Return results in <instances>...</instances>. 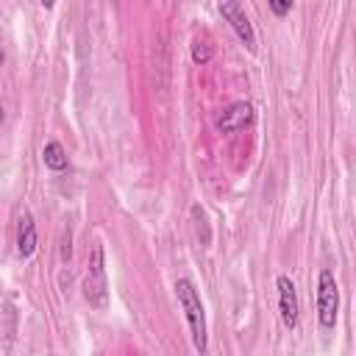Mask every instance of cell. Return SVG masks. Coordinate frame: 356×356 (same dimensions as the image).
<instances>
[{"label": "cell", "instance_id": "6da1fadb", "mask_svg": "<svg viewBox=\"0 0 356 356\" xmlns=\"http://www.w3.org/2000/svg\"><path fill=\"white\" fill-rule=\"evenodd\" d=\"M175 298H178V303H181V309H184L186 323H189L192 345H195V350L203 356V353H206V339H209V334H206L203 303H200V295H197L195 284H192L189 278H178V281H175Z\"/></svg>", "mask_w": 356, "mask_h": 356}, {"label": "cell", "instance_id": "7a4b0ae2", "mask_svg": "<svg viewBox=\"0 0 356 356\" xmlns=\"http://www.w3.org/2000/svg\"><path fill=\"white\" fill-rule=\"evenodd\" d=\"M83 298L95 309L108 306V278H106V253L103 245H95L89 253L86 264V278H83Z\"/></svg>", "mask_w": 356, "mask_h": 356}, {"label": "cell", "instance_id": "3957f363", "mask_svg": "<svg viewBox=\"0 0 356 356\" xmlns=\"http://www.w3.org/2000/svg\"><path fill=\"white\" fill-rule=\"evenodd\" d=\"M337 312H339V289H337L334 273L325 267L317 275V320H320V325L334 328Z\"/></svg>", "mask_w": 356, "mask_h": 356}, {"label": "cell", "instance_id": "277c9868", "mask_svg": "<svg viewBox=\"0 0 356 356\" xmlns=\"http://www.w3.org/2000/svg\"><path fill=\"white\" fill-rule=\"evenodd\" d=\"M220 14L228 19V25H231L234 33L239 36V42L253 53V50H256V33H253V25H250L245 8H242L236 0H225V3H220Z\"/></svg>", "mask_w": 356, "mask_h": 356}, {"label": "cell", "instance_id": "5b68a950", "mask_svg": "<svg viewBox=\"0 0 356 356\" xmlns=\"http://www.w3.org/2000/svg\"><path fill=\"white\" fill-rule=\"evenodd\" d=\"M278 286V312H281V323L292 331L298 325V314H300V300H298V289L292 284L289 275H278L275 278Z\"/></svg>", "mask_w": 356, "mask_h": 356}, {"label": "cell", "instance_id": "8992f818", "mask_svg": "<svg viewBox=\"0 0 356 356\" xmlns=\"http://www.w3.org/2000/svg\"><path fill=\"white\" fill-rule=\"evenodd\" d=\"M253 122V103H248V100H236V103H231L220 117H217V131H222V134H234V131H239V128H245V125H250Z\"/></svg>", "mask_w": 356, "mask_h": 356}, {"label": "cell", "instance_id": "52a82bcc", "mask_svg": "<svg viewBox=\"0 0 356 356\" xmlns=\"http://www.w3.org/2000/svg\"><path fill=\"white\" fill-rule=\"evenodd\" d=\"M17 250H19V256H22V259L33 256V250H36V222H33V214H31V211H22V214H19Z\"/></svg>", "mask_w": 356, "mask_h": 356}, {"label": "cell", "instance_id": "ba28073f", "mask_svg": "<svg viewBox=\"0 0 356 356\" xmlns=\"http://www.w3.org/2000/svg\"><path fill=\"white\" fill-rule=\"evenodd\" d=\"M42 161H44V167L47 170H53V172H61V170H67V150H64V145L61 142H47L44 145V150H42Z\"/></svg>", "mask_w": 356, "mask_h": 356}, {"label": "cell", "instance_id": "9c48e42d", "mask_svg": "<svg viewBox=\"0 0 356 356\" xmlns=\"http://www.w3.org/2000/svg\"><path fill=\"white\" fill-rule=\"evenodd\" d=\"M209 58H211V44H209L206 39H195V42H192V61L206 64Z\"/></svg>", "mask_w": 356, "mask_h": 356}, {"label": "cell", "instance_id": "30bf717a", "mask_svg": "<svg viewBox=\"0 0 356 356\" xmlns=\"http://www.w3.org/2000/svg\"><path fill=\"white\" fill-rule=\"evenodd\" d=\"M270 11H273L275 17H284V14L292 11V3H289V0H270Z\"/></svg>", "mask_w": 356, "mask_h": 356}, {"label": "cell", "instance_id": "8fae6325", "mask_svg": "<svg viewBox=\"0 0 356 356\" xmlns=\"http://www.w3.org/2000/svg\"><path fill=\"white\" fill-rule=\"evenodd\" d=\"M70 256H72V248H70V234H64V245H61V259H64V261H70Z\"/></svg>", "mask_w": 356, "mask_h": 356}]
</instances>
